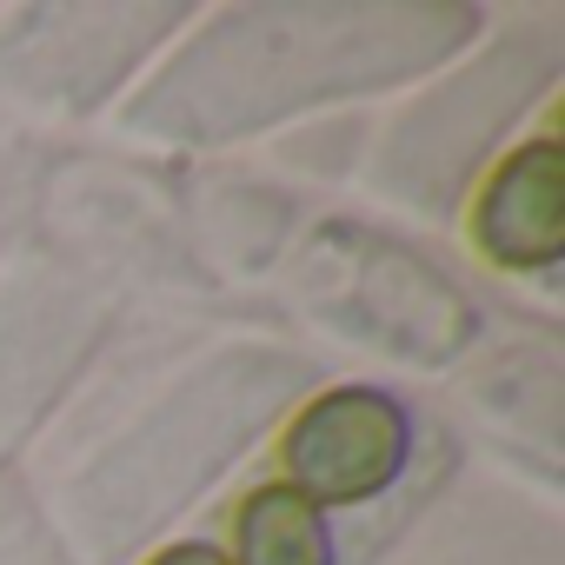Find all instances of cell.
I'll use <instances>...</instances> for the list:
<instances>
[{
  "label": "cell",
  "instance_id": "277c9868",
  "mask_svg": "<svg viewBox=\"0 0 565 565\" xmlns=\"http://www.w3.org/2000/svg\"><path fill=\"white\" fill-rule=\"evenodd\" d=\"M153 565H226V552H220V545H200V539H186V545H167V552H153Z\"/></svg>",
  "mask_w": 565,
  "mask_h": 565
},
{
  "label": "cell",
  "instance_id": "7a4b0ae2",
  "mask_svg": "<svg viewBox=\"0 0 565 565\" xmlns=\"http://www.w3.org/2000/svg\"><path fill=\"white\" fill-rule=\"evenodd\" d=\"M472 239L499 266H552L565 246V153L558 140H532L486 180L472 206Z\"/></svg>",
  "mask_w": 565,
  "mask_h": 565
},
{
  "label": "cell",
  "instance_id": "6da1fadb",
  "mask_svg": "<svg viewBox=\"0 0 565 565\" xmlns=\"http://www.w3.org/2000/svg\"><path fill=\"white\" fill-rule=\"evenodd\" d=\"M413 452V426L406 406L380 386H333L313 406H300V419L279 439V466L287 486L307 505H360L380 499Z\"/></svg>",
  "mask_w": 565,
  "mask_h": 565
},
{
  "label": "cell",
  "instance_id": "3957f363",
  "mask_svg": "<svg viewBox=\"0 0 565 565\" xmlns=\"http://www.w3.org/2000/svg\"><path fill=\"white\" fill-rule=\"evenodd\" d=\"M226 565H333V539L320 505H307L287 479L259 486L233 512V558Z\"/></svg>",
  "mask_w": 565,
  "mask_h": 565
}]
</instances>
